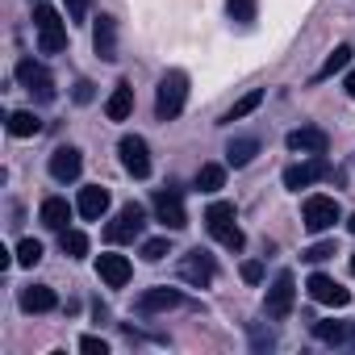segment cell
I'll return each mask as SVG.
<instances>
[{
  "label": "cell",
  "mask_w": 355,
  "mask_h": 355,
  "mask_svg": "<svg viewBox=\"0 0 355 355\" xmlns=\"http://www.w3.org/2000/svg\"><path fill=\"white\" fill-rule=\"evenodd\" d=\"M184 101H189V76L184 71H167L159 80V92H155V117L159 121H175L184 113Z\"/></svg>",
  "instance_id": "obj_1"
},
{
  "label": "cell",
  "mask_w": 355,
  "mask_h": 355,
  "mask_svg": "<svg viewBox=\"0 0 355 355\" xmlns=\"http://www.w3.org/2000/svg\"><path fill=\"white\" fill-rule=\"evenodd\" d=\"M205 230L226 247V251H243V230L234 226V205L230 201H214L209 209H205Z\"/></svg>",
  "instance_id": "obj_2"
},
{
  "label": "cell",
  "mask_w": 355,
  "mask_h": 355,
  "mask_svg": "<svg viewBox=\"0 0 355 355\" xmlns=\"http://www.w3.org/2000/svg\"><path fill=\"white\" fill-rule=\"evenodd\" d=\"M293 301H297V280H293V272H280V276L272 280L268 297H263V309H268L272 322H284V318L293 313Z\"/></svg>",
  "instance_id": "obj_3"
},
{
  "label": "cell",
  "mask_w": 355,
  "mask_h": 355,
  "mask_svg": "<svg viewBox=\"0 0 355 355\" xmlns=\"http://www.w3.org/2000/svg\"><path fill=\"white\" fill-rule=\"evenodd\" d=\"M326 175H330V159H326V155H309L305 163H293V167L284 171V189H288V193H301V189L326 180Z\"/></svg>",
  "instance_id": "obj_4"
},
{
  "label": "cell",
  "mask_w": 355,
  "mask_h": 355,
  "mask_svg": "<svg viewBox=\"0 0 355 355\" xmlns=\"http://www.w3.org/2000/svg\"><path fill=\"white\" fill-rule=\"evenodd\" d=\"M301 218H305V230H309V234H322V230H330V226L343 218V209H338L334 197H305Z\"/></svg>",
  "instance_id": "obj_5"
},
{
  "label": "cell",
  "mask_w": 355,
  "mask_h": 355,
  "mask_svg": "<svg viewBox=\"0 0 355 355\" xmlns=\"http://www.w3.org/2000/svg\"><path fill=\"white\" fill-rule=\"evenodd\" d=\"M142 226H146V209L130 201V205H121V214L109 222L105 239H109V243H134V239L142 234Z\"/></svg>",
  "instance_id": "obj_6"
},
{
  "label": "cell",
  "mask_w": 355,
  "mask_h": 355,
  "mask_svg": "<svg viewBox=\"0 0 355 355\" xmlns=\"http://www.w3.org/2000/svg\"><path fill=\"white\" fill-rule=\"evenodd\" d=\"M214 276H218V263H214V255L209 251H189L184 259H180V280H189L193 288H209L214 284Z\"/></svg>",
  "instance_id": "obj_7"
},
{
  "label": "cell",
  "mask_w": 355,
  "mask_h": 355,
  "mask_svg": "<svg viewBox=\"0 0 355 355\" xmlns=\"http://www.w3.org/2000/svg\"><path fill=\"white\" fill-rule=\"evenodd\" d=\"M150 209H155V218H159L167 230H184V226H189L184 201H180V193H175V189H159L155 201H150Z\"/></svg>",
  "instance_id": "obj_8"
},
{
  "label": "cell",
  "mask_w": 355,
  "mask_h": 355,
  "mask_svg": "<svg viewBox=\"0 0 355 355\" xmlns=\"http://www.w3.org/2000/svg\"><path fill=\"white\" fill-rule=\"evenodd\" d=\"M117 155H121V167L134 175V180H146L150 175V150H146V142L138 134H125L117 142Z\"/></svg>",
  "instance_id": "obj_9"
},
{
  "label": "cell",
  "mask_w": 355,
  "mask_h": 355,
  "mask_svg": "<svg viewBox=\"0 0 355 355\" xmlns=\"http://www.w3.org/2000/svg\"><path fill=\"white\" fill-rule=\"evenodd\" d=\"M17 80H21V88H26L30 96H38V101H55V80H51V71H46L42 63L21 59V63H17Z\"/></svg>",
  "instance_id": "obj_10"
},
{
  "label": "cell",
  "mask_w": 355,
  "mask_h": 355,
  "mask_svg": "<svg viewBox=\"0 0 355 355\" xmlns=\"http://www.w3.org/2000/svg\"><path fill=\"white\" fill-rule=\"evenodd\" d=\"M284 142H288V150H293V155H326L330 134H326V130H318V125H301V130H293Z\"/></svg>",
  "instance_id": "obj_11"
},
{
  "label": "cell",
  "mask_w": 355,
  "mask_h": 355,
  "mask_svg": "<svg viewBox=\"0 0 355 355\" xmlns=\"http://www.w3.org/2000/svg\"><path fill=\"white\" fill-rule=\"evenodd\" d=\"M305 288H309V297H313L318 305H334V309H343V305L351 301V293H347V288H343L338 280H330V276H322V272H313Z\"/></svg>",
  "instance_id": "obj_12"
},
{
  "label": "cell",
  "mask_w": 355,
  "mask_h": 355,
  "mask_svg": "<svg viewBox=\"0 0 355 355\" xmlns=\"http://www.w3.org/2000/svg\"><path fill=\"white\" fill-rule=\"evenodd\" d=\"M184 305V293L180 288H146L138 297V313H167V309H180Z\"/></svg>",
  "instance_id": "obj_13"
},
{
  "label": "cell",
  "mask_w": 355,
  "mask_h": 355,
  "mask_svg": "<svg viewBox=\"0 0 355 355\" xmlns=\"http://www.w3.org/2000/svg\"><path fill=\"white\" fill-rule=\"evenodd\" d=\"M92 46H96V55H101L105 63H113V59H117V21H113L109 13H101V17H96Z\"/></svg>",
  "instance_id": "obj_14"
},
{
  "label": "cell",
  "mask_w": 355,
  "mask_h": 355,
  "mask_svg": "<svg viewBox=\"0 0 355 355\" xmlns=\"http://www.w3.org/2000/svg\"><path fill=\"white\" fill-rule=\"evenodd\" d=\"M80 167H84V155H80L76 146H59V150L51 155V175H55L59 184L76 180V175H80Z\"/></svg>",
  "instance_id": "obj_15"
},
{
  "label": "cell",
  "mask_w": 355,
  "mask_h": 355,
  "mask_svg": "<svg viewBox=\"0 0 355 355\" xmlns=\"http://www.w3.org/2000/svg\"><path fill=\"white\" fill-rule=\"evenodd\" d=\"M96 272H101V280H105L109 288H125V280H130V259L109 251V255L96 259Z\"/></svg>",
  "instance_id": "obj_16"
},
{
  "label": "cell",
  "mask_w": 355,
  "mask_h": 355,
  "mask_svg": "<svg viewBox=\"0 0 355 355\" xmlns=\"http://www.w3.org/2000/svg\"><path fill=\"white\" fill-rule=\"evenodd\" d=\"M55 305H59V297H55L51 284H30V288H21V309H26V313H51Z\"/></svg>",
  "instance_id": "obj_17"
},
{
  "label": "cell",
  "mask_w": 355,
  "mask_h": 355,
  "mask_svg": "<svg viewBox=\"0 0 355 355\" xmlns=\"http://www.w3.org/2000/svg\"><path fill=\"white\" fill-rule=\"evenodd\" d=\"M88 222H96V218H105V209H109V189H101V184H88V189H80V205H76Z\"/></svg>",
  "instance_id": "obj_18"
},
{
  "label": "cell",
  "mask_w": 355,
  "mask_h": 355,
  "mask_svg": "<svg viewBox=\"0 0 355 355\" xmlns=\"http://www.w3.org/2000/svg\"><path fill=\"white\" fill-rule=\"evenodd\" d=\"M130 113H134V88H130V84H117L113 96L105 101V117H109V121H125Z\"/></svg>",
  "instance_id": "obj_19"
},
{
  "label": "cell",
  "mask_w": 355,
  "mask_h": 355,
  "mask_svg": "<svg viewBox=\"0 0 355 355\" xmlns=\"http://www.w3.org/2000/svg\"><path fill=\"white\" fill-rule=\"evenodd\" d=\"M67 222H71V205L63 201V197H46L42 201V226H51V230H67Z\"/></svg>",
  "instance_id": "obj_20"
},
{
  "label": "cell",
  "mask_w": 355,
  "mask_h": 355,
  "mask_svg": "<svg viewBox=\"0 0 355 355\" xmlns=\"http://www.w3.org/2000/svg\"><path fill=\"white\" fill-rule=\"evenodd\" d=\"M351 55H355V51H351L347 42H343V46H334V51L326 55V63H322V67L313 71V80L322 84V80H330V76H338V71H347V67H351Z\"/></svg>",
  "instance_id": "obj_21"
},
{
  "label": "cell",
  "mask_w": 355,
  "mask_h": 355,
  "mask_svg": "<svg viewBox=\"0 0 355 355\" xmlns=\"http://www.w3.org/2000/svg\"><path fill=\"white\" fill-rule=\"evenodd\" d=\"M9 134L13 138H34V134H42V117L30 113V109H17V113H9Z\"/></svg>",
  "instance_id": "obj_22"
},
{
  "label": "cell",
  "mask_w": 355,
  "mask_h": 355,
  "mask_svg": "<svg viewBox=\"0 0 355 355\" xmlns=\"http://www.w3.org/2000/svg\"><path fill=\"white\" fill-rule=\"evenodd\" d=\"M259 105H263V88H251L247 96H239V101L222 113V121H226V125H230V121H243V117H247V113H255Z\"/></svg>",
  "instance_id": "obj_23"
},
{
  "label": "cell",
  "mask_w": 355,
  "mask_h": 355,
  "mask_svg": "<svg viewBox=\"0 0 355 355\" xmlns=\"http://www.w3.org/2000/svg\"><path fill=\"white\" fill-rule=\"evenodd\" d=\"M255 155H259V138H234V142L226 146V163H230V167H247Z\"/></svg>",
  "instance_id": "obj_24"
},
{
  "label": "cell",
  "mask_w": 355,
  "mask_h": 355,
  "mask_svg": "<svg viewBox=\"0 0 355 355\" xmlns=\"http://www.w3.org/2000/svg\"><path fill=\"white\" fill-rule=\"evenodd\" d=\"M222 184H226V167H222V163H205V167L197 171V189H201V193H218Z\"/></svg>",
  "instance_id": "obj_25"
},
{
  "label": "cell",
  "mask_w": 355,
  "mask_h": 355,
  "mask_svg": "<svg viewBox=\"0 0 355 355\" xmlns=\"http://www.w3.org/2000/svg\"><path fill=\"white\" fill-rule=\"evenodd\" d=\"M226 13H230V21H239V26H251L255 13H259V0H226Z\"/></svg>",
  "instance_id": "obj_26"
},
{
  "label": "cell",
  "mask_w": 355,
  "mask_h": 355,
  "mask_svg": "<svg viewBox=\"0 0 355 355\" xmlns=\"http://www.w3.org/2000/svg\"><path fill=\"white\" fill-rule=\"evenodd\" d=\"M38 51H42V55L67 51V30H42V34H38Z\"/></svg>",
  "instance_id": "obj_27"
},
{
  "label": "cell",
  "mask_w": 355,
  "mask_h": 355,
  "mask_svg": "<svg viewBox=\"0 0 355 355\" xmlns=\"http://www.w3.org/2000/svg\"><path fill=\"white\" fill-rule=\"evenodd\" d=\"M13 259H17L21 268H34V263H42V243H38V239H21Z\"/></svg>",
  "instance_id": "obj_28"
},
{
  "label": "cell",
  "mask_w": 355,
  "mask_h": 355,
  "mask_svg": "<svg viewBox=\"0 0 355 355\" xmlns=\"http://www.w3.org/2000/svg\"><path fill=\"white\" fill-rule=\"evenodd\" d=\"M313 334H318L322 343H347V338H351V330H347L343 322H313Z\"/></svg>",
  "instance_id": "obj_29"
},
{
  "label": "cell",
  "mask_w": 355,
  "mask_h": 355,
  "mask_svg": "<svg viewBox=\"0 0 355 355\" xmlns=\"http://www.w3.org/2000/svg\"><path fill=\"white\" fill-rule=\"evenodd\" d=\"M63 255L84 259V255H88V239H84L80 230H63Z\"/></svg>",
  "instance_id": "obj_30"
},
{
  "label": "cell",
  "mask_w": 355,
  "mask_h": 355,
  "mask_svg": "<svg viewBox=\"0 0 355 355\" xmlns=\"http://www.w3.org/2000/svg\"><path fill=\"white\" fill-rule=\"evenodd\" d=\"M34 26H38V34H42V30H63V17H59L51 5H38V9H34Z\"/></svg>",
  "instance_id": "obj_31"
},
{
  "label": "cell",
  "mask_w": 355,
  "mask_h": 355,
  "mask_svg": "<svg viewBox=\"0 0 355 355\" xmlns=\"http://www.w3.org/2000/svg\"><path fill=\"white\" fill-rule=\"evenodd\" d=\"M163 255H171L167 239H146V243H142V259H146V263H159Z\"/></svg>",
  "instance_id": "obj_32"
},
{
  "label": "cell",
  "mask_w": 355,
  "mask_h": 355,
  "mask_svg": "<svg viewBox=\"0 0 355 355\" xmlns=\"http://www.w3.org/2000/svg\"><path fill=\"white\" fill-rule=\"evenodd\" d=\"M251 347H255V351H272V347H276V334L251 322Z\"/></svg>",
  "instance_id": "obj_33"
},
{
  "label": "cell",
  "mask_w": 355,
  "mask_h": 355,
  "mask_svg": "<svg viewBox=\"0 0 355 355\" xmlns=\"http://www.w3.org/2000/svg\"><path fill=\"white\" fill-rule=\"evenodd\" d=\"M330 255H334V243H313V247H309L301 259H309V263H322V259H330Z\"/></svg>",
  "instance_id": "obj_34"
},
{
  "label": "cell",
  "mask_w": 355,
  "mask_h": 355,
  "mask_svg": "<svg viewBox=\"0 0 355 355\" xmlns=\"http://www.w3.org/2000/svg\"><path fill=\"white\" fill-rule=\"evenodd\" d=\"M80 351H88V355H109V343L96 338V334H84V338H80Z\"/></svg>",
  "instance_id": "obj_35"
},
{
  "label": "cell",
  "mask_w": 355,
  "mask_h": 355,
  "mask_svg": "<svg viewBox=\"0 0 355 355\" xmlns=\"http://www.w3.org/2000/svg\"><path fill=\"white\" fill-rule=\"evenodd\" d=\"M92 9V0H67V21H84Z\"/></svg>",
  "instance_id": "obj_36"
},
{
  "label": "cell",
  "mask_w": 355,
  "mask_h": 355,
  "mask_svg": "<svg viewBox=\"0 0 355 355\" xmlns=\"http://www.w3.org/2000/svg\"><path fill=\"white\" fill-rule=\"evenodd\" d=\"M243 280H247V284H259V280H263V263H259V259H247V263H243Z\"/></svg>",
  "instance_id": "obj_37"
},
{
  "label": "cell",
  "mask_w": 355,
  "mask_h": 355,
  "mask_svg": "<svg viewBox=\"0 0 355 355\" xmlns=\"http://www.w3.org/2000/svg\"><path fill=\"white\" fill-rule=\"evenodd\" d=\"M76 101H80V105H88V101H92V84H88V80H80V84H76Z\"/></svg>",
  "instance_id": "obj_38"
},
{
  "label": "cell",
  "mask_w": 355,
  "mask_h": 355,
  "mask_svg": "<svg viewBox=\"0 0 355 355\" xmlns=\"http://www.w3.org/2000/svg\"><path fill=\"white\" fill-rule=\"evenodd\" d=\"M343 88H347V96H351V101H355V67H351V71H347V80H343Z\"/></svg>",
  "instance_id": "obj_39"
},
{
  "label": "cell",
  "mask_w": 355,
  "mask_h": 355,
  "mask_svg": "<svg viewBox=\"0 0 355 355\" xmlns=\"http://www.w3.org/2000/svg\"><path fill=\"white\" fill-rule=\"evenodd\" d=\"M347 230H351V234H355V214H351V218H347Z\"/></svg>",
  "instance_id": "obj_40"
},
{
  "label": "cell",
  "mask_w": 355,
  "mask_h": 355,
  "mask_svg": "<svg viewBox=\"0 0 355 355\" xmlns=\"http://www.w3.org/2000/svg\"><path fill=\"white\" fill-rule=\"evenodd\" d=\"M351 272H355V255H351Z\"/></svg>",
  "instance_id": "obj_41"
},
{
  "label": "cell",
  "mask_w": 355,
  "mask_h": 355,
  "mask_svg": "<svg viewBox=\"0 0 355 355\" xmlns=\"http://www.w3.org/2000/svg\"><path fill=\"white\" fill-rule=\"evenodd\" d=\"M351 343H355V330H351Z\"/></svg>",
  "instance_id": "obj_42"
}]
</instances>
